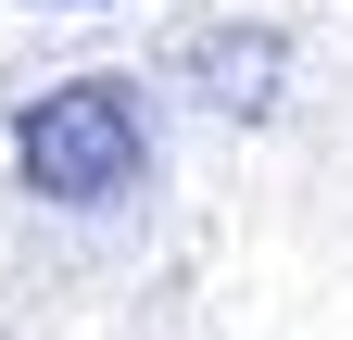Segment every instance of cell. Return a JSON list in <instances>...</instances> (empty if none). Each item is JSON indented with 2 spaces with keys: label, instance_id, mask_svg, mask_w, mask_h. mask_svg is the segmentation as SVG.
Returning <instances> with one entry per match:
<instances>
[{
  "label": "cell",
  "instance_id": "cell-3",
  "mask_svg": "<svg viewBox=\"0 0 353 340\" xmlns=\"http://www.w3.org/2000/svg\"><path fill=\"white\" fill-rule=\"evenodd\" d=\"M51 13H101V0H51Z\"/></svg>",
  "mask_w": 353,
  "mask_h": 340
},
{
  "label": "cell",
  "instance_id": "cell-2",
  "mask_svg": "<svg viewBox=\"0 0 353 340\" xmlns=\"http://www.w3.org/2000/svg\"><path fill=\"white\" fill-rule=\"evenodd\" d=\"M278 25H228V38H202V51H190V76H202V101L214 114H265V101H278Z\"/></svg>",
  "mask_w": 353,
  "mask_h": 340
},
{
  "label": "cell",
  "instance_id": "cell-1",
  "mask_svg": "<svg viewBox=\"0 0 353 340\" xmlns=\"http://www.w3.org/2000/svg\"><path fill=\"white\" fill-rule=\"evenodd\" d=\"M13 177L38 202H63V215H114V202L152 177L139 89H126V76H63V89H38L13 114Z\"/></svg>",
  "mask_w": 353,
  "mask_h": 340
}]
</instances>
